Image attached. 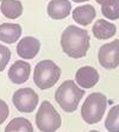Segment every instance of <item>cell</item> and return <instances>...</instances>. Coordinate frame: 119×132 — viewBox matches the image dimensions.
Segmentation results:
<instances>
[{
	"mask_svg": "<svg viewBox=\"0 0 119 132\" xmlns=\"http://www.w3.org/2000/svg\"><path fill=\"white\" fill-rule=\"evenodd\" d=\"M61 46L64 54L72 59H80L89 49V35L85 29L69 25L61 36Z\"/></svg>",
	"mask_w": 119,
	"mask_h": 132,
	"instance_id": "1",
	"label": "cell"
},
{
	"mask_svg": "<svg viewBox=\"0 0 119 132\" xmlns=\"http://www.w3.org/2000/svg\"><path fill=\"white\" fill-rule=\"evenodd\" d=\"M85 95V89H81L72 80H67L57 88L55 99L60 107L68 113H72L77 108L80 100Z\"/></svg>",
	"mask_w": 119,
	"mask_h": 132,
	"instance_id": "2",
	"label": "cell"
},
{
	"mask_svg": "<svg viewBox=\"0 0 119 132\" xmlns=\"http://www.w3.org/2000/svg\"><path fill=\"white\" fill-rule=\"evenodd\" d=\"M61 77V68L51 60H43L35 67L34 82L41 89H48L55 86Z\"/></svg>",
	"mask_w": 119,
	"mask_h": 132,
	"instance_id": "3",
	"label": "cell"
},
{
	"mask_svg": "<svg viewBox=\"0 0 119 132\" xmlns=\"http://www.w3.org/2000/svg\"><path fill=\"white\" fill-rule=\"evenodd\" d=\"M107 106V99L101 93H92L86 98L81 107V117L87 124H97L102 119Z\"/></svg>",
	"mask_w": 119,
	"mask_h": 132,
	"instance_id": "4",
	"label": "cell"
},
{
	"mask_svg": "<svg viewBox=\"0 0 119 132\" xmlns=\"http://www.w3.org/2000/svg\"><path fill=\"white\" fill-rule=\"evenodd\" d=\"M61 116L49 101H43L36 114V125L41 132H55L61 126Z\"/></svg>",
	"mask_w": 119,
	"mask_h": 132,
	"instance_id": "5",
	"label": "cell"
},
{
	"mask_svg": "<svg viewBox=\"0 0 119 132\" xmlns=\"http://www.w3.org/2000/svg\"><path fill=\"white\" fill-rule=\"evenodd\" d=\"M12 101L19 112L31 113L38 105V95L32 88H20L13 94Z\"/></svg>",
	"mask_w": 119,
	"mask_h": 132,
	"instance_id": "6",
	"label": "cell"
},
{
	"mask_svg": "<svg viewBox=\"0 0 119 132\" xmlns=\"http://www.w3.org/2000/svg\"><path fill=\"white\" fill-rule=\"evenodd\" d=\"M98 57L101 67L105 69H116L119 65V39L100 46Z\"/></svg>",
	"mask_w": 119,
	"mask_h": 132,
	"instance_id": "7",
	"label": "cell"
},
{
	"mask_svg": "<svg viewBox=\"0 0 119 132\" xmlns=\"http://www.w3.org/2000/svg\"><path fill=\"white\" fill-rule=\"evenodd\" d=\"M41 48L39 40L35 37H25L19 40L17 45V54L24 60H31L36 57Z\"/></svg>",
	"mask_w": 119,
	"mask_h": 132,
	"instance_id": "8",
	"label": "cell"
},
{
	"mask_svg": "<svg viewBox=\"0 0 119 132\" xmlns=\"http://www.w3.org/2000/svg\"><path fill=\"white\" fill-rule=\"evenodd\" d=\"M31 73V65L28 62L23 61H15L11 68L9 69V79L15 85H21L28 81Z\"/></svg>",
	"mask_w": 119,
	"mask_h": 132,
	"instance_id": "9",
	"label": "cell"
},
{
	"mask_svg": "<svg viewBox=\"0 0 119 132\" xmlns=\"http://www.w3.org/2000/svg\"><path fill=\"white\" fill-rule=\"evenodd\" d=\"M75 81L79 86H81L83 89L92 88L94 87L99 81V73L93 67H82L75 74Z\"/></svg>",
	"mask_w": 119,
	"mask_h": 132,
	"instance_id": "10",
	"label": "cell"
},
{
	"mask_svg": "<svg viewBox=\"0 0 119 132\" xmlns=\"http://www.w3.org/2000/svg\"><path fill=\"white\" fill-rule=\"evenodd\" d=\"M72 10V4L68 0H51L48 4V14L51 19L67 18Z\"/></svg>",
	"mask_w": 119,
	"mask_h": 132,
	"instance_id": "11",
	"label": "cell"
},
{
	"mask_svg": "<svg viewBox=\"0 0 119 132\" xmlns=\"http://www.w3.org/2000/svg\"><path fill=\"white\" fill-rule=\"evenodd\" d=\"M92 31H93V36L97 39H108L116 35L117 26L105 19H98L93 25Z\"/></svg>",
	"mask_w": 119,
	"mask_h": 132,
	"instance_id": "12",
	"label": "cell"
},
{
	"mask_svg": "<svg viewBox=\"0 0 119 132\" xmlns=\"http://www.w3.org/2000/svg\"><path fill=\"white\" fill-rule=\"evenodd\" d=\"M21 35V26L19 24L4 23L0 25V40L7 44H13Z\"/></svg>",
	"mask_w": 119,
	"mask_h": 132,
	"instance_id": "13",
	"label": "cell"
},
{
	"mask_svg": "<svg viewBox=\"0 0 119 132\" xmlns=\"http://www.w3.org/2000/svg\"><path fill=\"white\" fill-rule=\"evenodd\" d=\"M95 15H97V11L92 5H82L74 9L73 11V19L82 26L91 24L95 18Z\"/></svg>",
	"mask_w": 119,
	"mask_h": 132,
	"instance_id": "14",
	"label": "cell"
},
{
	"mask_svg": "<svg viewBox=\"0 0 119 132\" xmlns=\"http://www.w3.org/2000/svg\"><path fill=\"white\" fill-rule=\"evenodd\" d=\"M0 10L9 19H15L23 13V5L19 0H3Z\"/></svg>",
	"mask_w": 119,
	"mask_h": 132,
	"instance_id": "15",
	"label": "cell"
},
{
	"mask_svg": "<svg viewBox=\"0 0 119 132\" xmlns=\"http://www.w3.org/2000/svg\"><path fill=\"white\" fill-rule=\"evenodd\" d=\"M5 132H34V127L28 119L19 117L12 119L7 124Z\"/></svg>",
	"mask_w": 119,
	"mask_h": 132,
	"instance_id": "16",
	"label": "cell"
},
{
	"mask_svg": "<svg viewBox=\"0 0 119 132\" xmlns=\"http://www.w3.org/2000/svg\"><path fill=\"white\" fill-rule=\"evenodd\" d=\"M105 127L110 132H119V105L113 106L110 110L105 120Z\"/></svg>",
	"mask_w": 119,
	"mask_h": 132,
	"instance_id": "17",
	"label": "cell"
},
{
	"mask_svg": "<svg viewBox=\"0 0 119 132\" xmlns=\"http://www.w3.org/2000/svg\"><path fill=\"white\" fill-rule=\"evenodd\" d=\"M101 13L106 19H119V0H112L111 3L101 6Z\"/></svg>",
	"mask_w": 119,
	"mask_h": 132,
	"instance_id": "18",
	"label": "cell"
},
{
	"mask_svg": "<svg viewBox=\"0 0 119 132\" xmlns=\"http://www.w3.org/2000/svg\"><path fill=\"white\" fill-rule=\"evenodd\" d=\"M10 59H11L10 49L6 48L5 45H3V44H0V71H3L6 68Z\"/></svg>",
	"mask_w": 119,
	"mask_h": 132,
	"instance_id": "19",
	"label": "cell"
},
{
	"mask_svg": "<svg viewBox=\"0 0 119 132\" xmlns=\"http://www.w3.org/2000/svg\"><path fill=\"white\" fill-rule=\"evenodd\" d=\"M9 113H10V110H9L7 104L4 101V100H1V99H0V125H1V124H4V121L7 119Z\"/></svg>",
	"mask_w": 119,
	"mask_h": 132,
	"instance_id": "20",
	"label": "cell"
},
{
	"mask_svg": "<svg viewBox=\"0 0 119 132\" xmlns=\"http://www.w3.org/2000/svg\"><path fill=\"white\" fill-rule=\"evenodd\" d=\"M95 1H97V3H98L99 5H101V6H102V5H106V4L111 3L112 0H95Z\"/></svg>",
	"mask_w": 119,
	"mask_h": 132,
	"instance_id": "21",
	"label": "cell"
},
{
	"mask_svg": "<svg viewBox=\"0 0 119 132\" xmlns=\"http://www.w3.org/2000/svg\"><path fill=\"white\" fill-rule=\"evenodd\" d=\"M74 3H83V1H88V0H73Z\"/></svg>",
	"mask_w": 119,
	"mask_h": 132,
	"instance_id": "22",
	"label": "cell"
},
{
	"mask_svg": "<svg viewBox=\"0 0 119 132\" xmlns=\"http://www.w3.org/2000/svg\"><path fill=\"white\" fill-rule=\"evenodd\" d=\"M89 132H99V131H97V130H93V131H89Z\"/></svg>",
	"mask_w": 119,
	"mask_h": 132,
	"instance_id": "23",
	"label": "cell"
},
{
	"mask_svg": "<svg viewBox=\"0 0 119 132\" xmlns=\"http://www.w3.org/2000/svg\"><path fill=\"white\" fill-rule=\"evenodd\" d=\"M0 1H3V0H0Z\"/></svg>",
	"mask_w": 119,
	"mask_h": 132,
	"instance_id": "24",
	"label": "cell"
}]
</instances>
